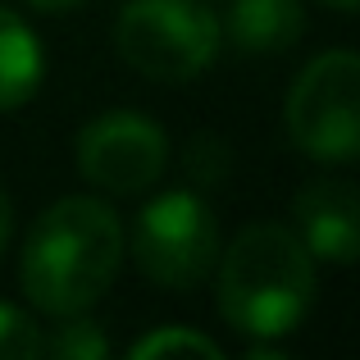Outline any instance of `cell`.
Instances as JSON below:
<instances>
[{
  "label": "cell",
  "mask_w": 360,
  "mask_h": 360,
  "mask_svg": "<svg viewBox=\"0 0 360 360\" xmlns=\"http://www.w3.org/2000/svg\"><path fill=\"white\" fill-rule=\"evenodd\" d=\"M219 315L246 342H278L315 306V255L288 224H246L214 260Z\"/></svg>",
  "instance_id": "cell-2"
},
{
  "label": "cell",
  "mask_w": 360,
  "mask_h": 360,
  "mask_svg": "<svg viewBox=\"0 0 360 360\" xmlns=\"http://www.w3.org/2000/svg\"><path fill=\"white\" fill-rule=\"evenodd\" d=\"M9 238H14V201H9V192L0 187V255H5Z\"/></svg>",
  "instance_id": "cell-14"
},
{
  "label": "cell",
  "mask_w": 360,
  "mask_h": 360,
  "mask_svg": "<svg viewBox=\"0 0 360 360\" xmlns=\"http://www.w3.org/2000/svg\"><path fill=\"white\" fill-rule=\"evenodd\" d=\"M41 328L32 324V315L9 301H0V360H37L41 356Z\"/></svg>",
  "instance_id": "cell-13"
},
{
  "label": "cell",
  "mask_w": 360,
  "mask_h": 360,
  "mask_svg": "<svg viewBox=\"0 0 360 360\" xmlns=\"http://www.w3.org/2000/svg\"><path fill=\"white\" fill-rule=\"evenodd\" d=\"M183 165H187V178H192L196 187H219L224 178H229V169H233V150H229L224 137L201 132V137H192Z\"/></svg>",
  "instance_id": "cell-12"
},
{
  "label": "cell",
  "mask_w": 360,
  "mask_h": 360,
  "mask_svg": "<svg viewBox=\"0 0 360 360\" xmlns=\"http://www.w3.org/2000/svg\"><path fill=\"white\" fill-rule=\"evenodd\" d=\"M224 27L205 0H128L115 23L119 60L150 82H192L214 64Z\"/></svg>",
  "instance_id": "cell-4"
},
{
  "label": "cell",
  "mask_w": 360,
  "mask_h": 360,
  "mask_svg": "<svg viewBox=\"0 0 360 360\" xmlns=\"http://www.w3.org/2000/svg\"><path fill=\"white\" fill-rule=\"evenodd\" d=\"M292 233L301 238L315 260L324 264H347L356 260L360 251V196L347 178H315L310 187L297 192V205H292Z\"/></svg>",
  "instance_id": "cell-7"
},
{
  "label": "cell",
  "mask_w": 360,
  "mask_h": 360,
  "mask_svg": "<svg viewBox=\"0 0 360 360\" xmlns=\"http://www.w3.org/2000/svg\"><path fill=\"white\" fill-rule=\"evenodd\" d=\"M319 5L338 9V14H356V9H360V0H319Z\"/></svg>",
  "instance_id": "cell-16"
},
{
  "label": "cell",
  "mask_w": 360,
  "mask_h": 360,
  "mask_svg": "<svg viewBox=\"0 0 360 360\" xmlns=\"http://www.w3.org/2000/svg\"><path fill=\"white\" fill-rule=\"evenodd\" d=\"M23 5H32V9H41V14H69V9H78V5H87V0H23Z\"/></svg>",
  "instance_id": "cell-15"
},
{
  "label": "cell",
  "mask_w": 360,
  "mask_h": 360,
  "mask_svg": "<svg viewBox=\"0 0 360 360\" xmlns=\"http://www.w3.org/2000/svg\"><path fill=\"white\" fill-rule=\"evenodd\" d=\"M123 264V224L101 196H60L32 219L18 283L46 319L82 315L110 292Z\"/></svg>",
  "instance_id": "cell-1"
},
{
  "label": "cell",
  "mask_w": 360,
  "mask_h": 360,
  "mask_svg": "<svg viewBox=\"0 0 360 360\" xmlns=\"http://www.w3.org/2000/svg\"><path fill=\"white\" fill-rule=\"evenodd\" d=\"M219 27L242 55H278L306 37V9L301 0H233Z\"/></svg>",
  "instance_id": "cell-8"
},
{
  "label": "cell",
  "mask_w": 360,
  "mask_h": 360,
  "mask_svg": "<svg viewBox=\"0 0 360 360\" xmlns=\"http://www.w3.org/2000/svg\"><path fill=\"white\" fill-rule=\"evenodd\" d=\"M288 137L319 165H352L360 155V60L356 51H324L297 73L283 105Z\"/></svg>",
  "instance_id": "cell-5"
},
{
  "label": "cell",
  "mask_w": 360,
  "mask_h": 360,
  "mask_svg": "<svg viewBox=\"0 0 360 360\" xmlns=\"http://www.w3.org/2000/svg\"><path fill=\"white\" fill-rule=\"evenodd\" d=\"M219 219L210 201L192 187H169L141 205L123 251L132 255L137 274L160 292H192L214 274L219 260Z\"/></svg>",
  "instance_id": "cell-3"
},
{
  "label": "cell",
  "mask_w": 360,
  "mask_h": 360,
  "mask_svg": "<svg viewBox=\"0 0 360 360\" xmlns=\"http://www.w3.org/2000/svg\"><path fill=\"white\" fill-rule=\"evenodd\" d=\"M73 160L96 192L137 196L165 178L169 137L155 119L137 115V110H105L91 123H82Z\"/></svg>",
  "instance_id": "cell-6"
},
{
  "label": "cell",
  "mask_w": 360,
  "mask_h": 360,
  "mask_svg": "<svg viewBox=\"0 0 360 360\" xmlns=\"http://www.w3.org/2000/svg\"><path fill=\"white\" fill-rule=\"evenodd\" d=\"M41 356H55V360H101L110 356V338L96 319L82 310V315H64L55 324L51 338H41Z\"/></svg>",
  "instance_id": "cell-10"
},
{
  "label": "cell",
  "mask_w": 360,
  "mask_h": 360,
  "mask_svg": "<svg viewBox=\"0 0 360 360\" xmlns=\"http://www.w3.org/2000/svg\"><path fill=\"white\" fill-rule=\"evenodd\" d=\"M169 352H192V356H205V360H219V342L205 333H192V328H155V333L137 338L128 347L132 360H155V356H169Z\"/></svg>",
  "instance_id": "cell-11"
},
{
  "label": "cell",
  "mask_w": 360,
  "mask_h": 360,
  "mask_svg": "<svg viewBox=\"0 0 360 360\" xmlns=\"http://www.w3.org/2000/svg\"><path fill=\"white\" fill-rule=\"evenodd\" d=\"M46 78V51L37 32L0 5V115H14L41 91Z\"/></svg>",
  "instance_id": "cell-9"
}]
</instances>
